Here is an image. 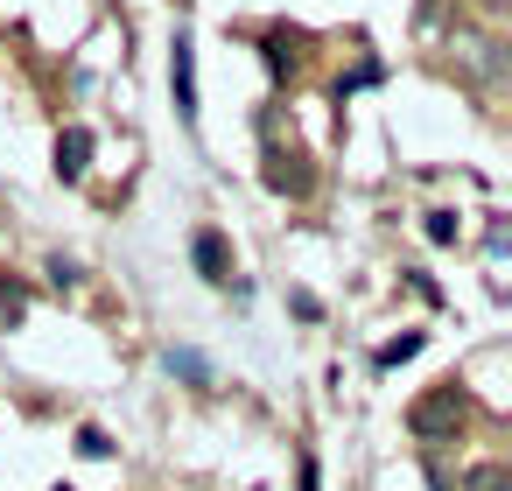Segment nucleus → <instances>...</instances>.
Segmentation results:
<instances>
[{
	"label": "nucleus",
	"instance_id": "1",
	"mask_svg": "<svg viewBox=\"0 0 512 491\" xmlns=\"http://www.w3.org/2000/svg\"><path fill=\"white\" fill-rule=\"evenodd\" d=\"M407 428H414L421 442H449V435L463 428V393H456V386H435V393H421V400L407 407Z\"/></svg>",
	"mask_w": 512,
	"mask_h": 491
},
{
	"label": "nucleus",
	"instance_id": "2",
	"mask_svg": "<svg viewBox=\"0 0 512 491\" xmlns=\"http://www.w3.org/2000/svg\"><path fill=\"white\" fill-rule=\"evenodd\" d=\"M169 85H176V113H183V120H197V64H190V36H176Z\"/></svg>",
	"mask_w": 512,
	"mask_h": 491
},
{
	"label": "nucleus",
	"instance_id": "3",
	"mask_svg": "<svg viewBox=\"0 0 512 491\" xmlns=\"http://www.w3.org/2000/svg\"><path fill=\"white\" fill-rule=\"evenodd\" d=\"M85 169H92V134H85V127H64V141H57V176L78 183Z\"/></svg>",
	"mask_w": 512,
	"mask_h": 491
},
{
	"label": "nucleus",
	"instance_id": "4",
	"mask_svg": "<svg viewBox=\"0 0 512 491\" xmlns=\"http://www.w3.org/2000/svg\"><path fill=\"white\" fill-rule=\"evenodd\" d=\"M190 260H197L204 281H232V253H225L218 232H197V239H190Z\"/></svg>",
	"mask_w": 512,
	"mask_h": 491
},
{
	"label": "nucleus",
	"instance_id": "5",
	"mask_svg": "<svg viewBox=\"0 0 512 491\" xmlns=\"http://www.w3.org/2000/svg\"><path fill=\"white\" fill-rule=\"evenodd\" d=\"M267 183H274V190H288V197H309V169H302V155L267 148Z\"/></svg>",
	"mask_w": 512,
	"mask_h": 491
},
{
	"label": "nucleus",
	"instance_id": "6",
	"mask_svg": "<svg viewBox=\"0 0 512 491\" xmlns=\"http://www.w3.org/2000/svg\"><path fill=\"white\" fill-rule=\"evenodd\" d=\"M470 491H512V470L505 463H484V470H470Z\"/></svg>",
	"mask_w": 512,
	"mask_h": 491
},
{
	"label": "nucleus",
	"instance_id": "7",
	"mask_svg": "<svg viewBox=\"0 0 512 491\" xmlns=\"http://www.w3.org/2000/svg\"><path fill=\"white\" fill-rule=\"evenodd\" d=\"M414 351H421V337H393V344L379 351V372H393V365H407Z\"/></svg>",
	"mask_w": 512,
	"mask_h": 491
},
{
	"label": "nucleus",
	"instance_id": "8",
	"mask_svg": "<svg viewBox=\"0 0 512 491\" xmlns=\"http://www.w3.org/2000/svg\"><path fill=\"white\" fill-rule=\"evenodd\" d=\"M428 239L449 246V239H456V218H449V211H428Z\"/></svg>",
	"mask_w": 512,
	"mask_h": 491
},
{
	"label": "nucleus",
	"instance_id": "9",
	"mask_svg": "<svg viewBox=\"0 0 512 491\" xmlns=\"http://www.w3.org/2000/svg\"><path fill=\"white\" fill-rule=\"evenodd\" d=\"M302 491H316V456H302Z\"/></svg>",
	"mask_w": 512,
	"mask_h": 491
},
{
	"label": "nucleus",
	"instance_id": "10",
	"mask_svg": "<svg viewBox=\"0 0 512 491\" xmlns=\"http://www.w3.org/2000/svg\"><path fill=\"white\" fill-rule=\"evenodd\" d=\"M484 8H505V0H484Z\"/></svg>",
	"mask_w": 512,
	"mask_h": 491
}]
</instances>
